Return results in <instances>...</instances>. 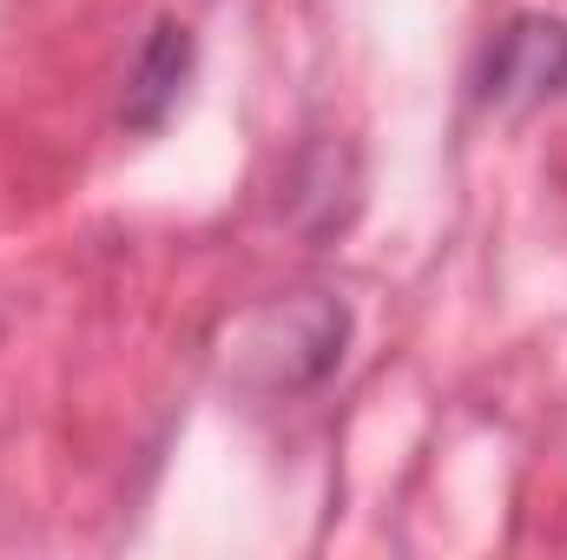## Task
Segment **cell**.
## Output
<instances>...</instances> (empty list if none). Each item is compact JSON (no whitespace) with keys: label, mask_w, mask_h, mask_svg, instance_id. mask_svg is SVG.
Instances as JSON below:
<instances>
[{"label":"cell","mask_w":567,"mask_h":560,"mask_svg":"<svg viewBox=\"0 0 567 560\" xmlns=\"http://www.w3.org/2000/svg\"><path fill=\"white\" fill-rule=\"evenodd\" d=\"M567 86V20L548 13H515L488 60H482V100L502 106V113H528L542 100H555Z\"/></svg>","instance_id":"6da1fadb"},{"label":"cell","mask_w":567,"mask_h":560,"mask_svg":"<svg viewBox=\"0 0 567 560\" xmlns=\"http://www.w3.org/2000/svg\"><path fill=\"white\" fill-rule=\"evenodd\" d=\"M185 73H192V33L178 20H165L152 40H145L140 66H133V86H126V120L133 126H158L172 113V100L185 93Z\"/></svg>","instance_id":"7a4b0ae2"}]
</instances>
